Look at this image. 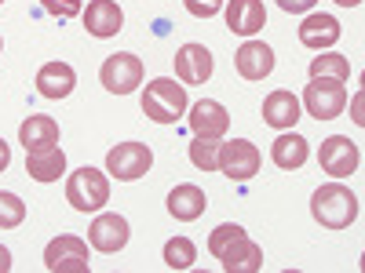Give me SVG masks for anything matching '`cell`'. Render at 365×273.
<instances>
[{"label": "cell", "mask_w": 365, "mask_h": 273, "mask_svg": "<svg viewBox=\"0 0 365 273\" xmlns=\"http://www.w3.org/2000/svg\"><path fill=\"white\" fill-rule=\"evenodd\" d=\"M26 219V204L19 193H8V190H0V230H15L22 226Z\"/></svg>", "instance_id": "cell-27"}, {"label": "cell", "mask_w": 365, "mask_h": 273, "mask_svg": "<svg viewBox=\"0 0 365 273\" xmlns=\"http://www.w3.org/2000/svg\"><path fill=\"white\" fill-rule=\"evenodd\" d=\"M237 237H245V230H241L237 223H223V226H216V230H212V237H208V255H216V259H220Z\"/></svg>", "instance_id": "cell-28"}, {"label": "cell", "mask_w": 365, "mask_h": 273, "mask_svg": "<svg viewBox=\"0 0 365 273\" xmlns=\"http://www.w3.org/2000/svg\"><path fill=\"white\" fill-rule=\"evenodd\" d=\"M66 171V154L58 146L41 149V154H26V175L34 182H55Z\"/></svg>", "instance_id": "cell-23"}, {"label": "cell", "mask_w": 365, "mask_h": 273, "mask_svg": "<svg viewBox=\"0 0 365 273\" xmlns=\"http://www.w3.org/2000/svg\"><path fill=\"white\" fill-rule=\"evenodd\" d=\"M311 77H336L347 84L351 77V63L336 51H318V58H311Z\"/></svg>", "instance_id": "cell-25"}, {"label": "cell", "mask_w": 365, "mask_h": 273, "mask_svg": "<svg viewBox=\"0 0 365 273\" xmlns=\"http://www.w3.org/2000/svg\"><path fill=\"white\" fill-rule=\"evenodd\" d=\"M99 80L110 95H128V91H135L143 84V58H135L132 51L110 55L99 70Z\"/></svg>", "instance_id": "cell-6"}, {"label": "cell", "mask_w": 365, "mask_h": 273, "mask_svg": "<svg viewBox=\"0 0 365 273\" xmlns=\"http://www.w3.org/2000/svg\"><path fill=\"white\" fill-rule=\"evenodd\" d=\"M8 269H11V252L0 245V273H8Z\"/></svg>", "instance_id": "cell-34"}, {"label": "cell", "mask_w": 365, "mask_h": 273, "mask_svg": "<svg viewBox=\"0 0 365 273\" xmlns=\"http://www.w3.org/2000/svg\"><path fill=\"white\" fill-rule=\"evenodd\" d=\"M8 164H11V146L0 139V171H8Z\"/></svg>", "instance_id": "cell-33"}, {"label": "cell", "mask_w": 365, "mask_h": 273, "mask_svg": "<svg viewBox=\"0 0 365 273\" xmlns=\"http://www.w3.org/2000/svg\"><path fill=\"white\" fill-rule=\"evenodd\" d=\"M182 4H187V11H190L194 18H216V15L223 11L227 0H182Z\"/></svg>", "instance_id": "cell-30"}, {"label": "cell", "mask_w": 365, "mask_h": 273, "mask_svg": "<svg viewBox=\"0 0 365 273\" xmlns=\"http://www.w3.org/2000/svg\"><path fill=\"white\" fill-rule=\"evenodd\" d=\"M299 120V99L292 95V91L278 87L270 91V95L263 99V124L274 128V132H292Z\"/></svg>", "instance_id": "cell-16"}, {"label": "cell", "mask_w": 365, "mask_h": 273, "mask_svg": "<svg viewBox=\"0 0 365 273\" xmlns=\"http://www.w3.org/2000/svg\"><path fill=\"white\" fill-rule=\"evenodd\" d=\"M223 11H227V29L237 33V37H256L267 26L263 0H227Z\"/></svg>", "instance_id": "cell-14"}, {"label": "cell", "mask_w": 365, "mask_h": 273, "mask_svg": "<svg viewBox=\"0 0 365 273\" xmlns=\"http://www.w3.org/2000/svg\"><path fill=\"white\" fill-rule=\"evenodd\" d=\"M0 51H4V41H0Z\"/></svg>", "instance_id": "cell-36"}, {"label": "cell", "mask_w": 365, "mask_h": 273, "mask_svg": "<svg viewBox=\"0 0 365 273\" xmlns=\"http://www.w3.org/2000/svg\"><path fill=\"white\" fill-rule=\"evenodd\" d=\"M340 41V22L325 15V11H314L299 22V44L311 48V51H325Z\"/></svg>", "instance_id": "cell-17"}, {"label": "cell", "mask_w": 365, "mask_h": 273, "mask_svg": "<svg viewBox=\"0 0 365 273\" xmlns=\"http://www.w3.org/2000/svg\"><path fill=\"white\" fill-rule=\"evenodd\" d=\"M318 164H322V171L332 175V178H347V175H354L358 164H361V149H358V142H351L347 135H329V139L322 142V149H318Z\"/></svg>", "instance_id": "cell-8"}, {"label": "cell", "mask_w": 365, "mask_h": 273, "mask_svg": "<svg viewBox=\"0 0 365 273\" xmlns=\"http://www.w3.org/2000/svg\"><path fill=\"white\" fill-rule=\"evenodd\" d=\"M44 269L51 273H88L91 262H88V245L73 233H63L55 237L51 245L44 248Z\"/></svg>", "instance_id": "cell-7"}, {"label": "cell", "mask_w": 365, "mask_h": 273, "mask_svg": "<svg viewBox=\"0 0 365 273\" xmlns=\"http://www.w3.org/2000/svg\"><path fill=\"white\" fill-rule=\"evenodd\" d=\"M41 8L48 11V15H55V18H77L81 15V0H41Z\"/></svg>", "instance_id": "cell-29"}, {"label": "cell", "mask_w": 365, "mask_h": 273, "mask_svg": "<svg viewBox=\"0 0 365 273\" xmlns=\"http://www.w3.org/2000/svg\"><path fill=\"white\" fill-rule=\"evenodd\" d=\"M358 197L344 186V182H325V186L314 190L311 197V215L322 230H347L358 219Z\"/></svg>", "instance_id": "cell-1"}, {"label": "cell", "mask_w": 365, "mask_h": 273, "mask_svg": "<svg viewBox=\"0 0 365 273\" xmlns=\"http://www.w3.org/2000/svg\"><path fill=\"white\" fill-rule=\"evenodd\" d=\"M336 4H340V8H358L361 0H336Z\"/></svg>", "instance_id": "cell-35"}, {"label": "cell", "mask_w": 365, "mask_h": 273, "mask_svg": "<svg viewBox=\"0 0 365 273\" xmlns=\"http://www.w3.org/2000/svg\"><path fill=\"white\" fill-rule=\"evenodd\" d=\"M187 124L197 139H223L230 132V113L216 99H201V102L187 106Z\"/></svg>", "instance_id": "cell-11"}, {"label": "cell", "mask_w": 365, "mask_h": 273, "mask_svg": "<svg viewBox=\"0 0 365 273\" xmlns=\"http://www.w3.org/2000/svg\"><path fill=\"white\" fill-rule=\"evenodd\" d=\"M303 106L314 120H332L340 117L347 106V87L336 77H311V84L303 87Z\"/></svg>", "instance_id": "cell-4"}, {"label": "cell", "mask_w": 365, "mask_h": 273, "mask_svg": "<svg viewBox=\"0 0 365 273\" xmlns=\"http://www.w3.org/2000/svg\"><path fill=\"white\" fill-rule=\"evenodd\" d=\"M351 120H354V124H365V117H361V91H358L354 102H351Z\"/></svg>", "instance_id": "cell-32"}, {"label": "cell", "mask_w": 365, "mask_h": 273, "mask_svg": "<svg viewBox=\"0 0 365 273\" xmlns=\"http://www.w3.org/2000/svg\"><path fill=\"white\" fill-rule=\"evenodd\" d=\"M187 87L175 77H158L143 87V113L154 120V124H175V120L187 117Z\"/></svg>", "instance_id": "cell-2"}, {"label": "cell", "mask_w": 365, "mask_h": 273, "mask_svg": "<svg viewBox=\"0 0 365 273\" xmlns=\"http://www.w3.org/2000/svg\"><path fill=\"white\" fill-rule=\"evenodd\" d=\"M128 237H132V226H128L125 215H117V211H103V215H96L88 226V245L103 255H117L128 245Z\"/></svg>", "instance_id": "cell-10"}, {"label": "cell", "mask_w": 365, "mask_h": 273, "mask_svg": "<svg viewBox=\"0 0 365 273\" xmlns=\"http://www.w3.org/2000/svg\"><path fill=\"white\" fill-rule=\"evenodd\" d=\"M234 70H237L241 80H263V77H270L274 73V48L249 37L245 44L237 48V55H234Z\"/></svg>", "instance_id": "cell-12"}, {"label": "cell", "mask_w": 365, "mask_h": 273, "mask_svg": "<svg viewBox=\"0 0 365 273\" xmlns=\"http://www.w3.org/2000/svg\"><path fill=\"white\" fill-rule=\"evenodd\" d=\"M307 157H311V142L303 135H296V132H282L270 146V161L282 171H299L303 164H307Z\"/></svg>", "instance_id": "cell-19"}, {"label": "cell", "mask_w": 365, "mask_h": 273, "mask_svg": "<svg viewBox=\"0 0 365 273\" xmlns=\"http://www.w3.org/2000/svg\"><path fill=\"white\" fill-rule=\"evenodd\" d=\"M175 80L179 84H205L208 77H212V51L205 48V44H182L179 51H175Z\"/></svg>", "instance_id": "cell-13"}, {"label": "cell", "mask_w": 365, "mask_h": 273, "mask_svg": "<svg viewBox=\"0 0 365 273\" xmlns=\"http://www.w3.org/2000/svg\"><path fill=\"white\" fill-rule=\"evenodd\" d=\"M220 139H197L190 142V164L197 171H220Z\"/></svg>", "instance_id": "cell-26"}, {"label": "cell", "mask_w": 365, "mask_h": 273, "mask_svg": "<svg viewBox=\"0 0 365 273\" xmlns=\"http://www.w3.org/2000/svg\"><path fill=\"white\" fill-rule=\"evenodd\" d=\"M259 164H263V157L249 139H234V142L220 146V171L230 182H249L252 175H259Z\"/></svg>", "instance_id": "cell-9"}, {"label": "cell", "mask_w": 365, "mask_h": 273, "mask_svg": "<svg viewBox=\"0 0 365 273\" xmlns=\"http://www.w3.org/2000/svg\"><path fill=\"white\" fill-rule=\"evenodd\" d=\"M220 266L227 273H259L263 269V248L252 237H237L234 245L220 255Z\"/></svg>", "instance_id": "cell-21"}, {"label": "cell", "mask_w": 365, "mask_h": 273, "mask_svg": "<svg viewBox=\"0 0 365 273\" xmlns=\"http://www.w3.org/2000/svg\"><path fill=\"white\" fill-rule=\"evenodd\" d=\"M154 168V149L146 142H120L106 154V175H113L117 182H135Z\"/></svg>", "instance_id": "cell-5"}, {"label": "cell", "mask_w": 365, "mask_h": 273, "mask_svg": "<svg viewBox=\"0 0 365 273\" xmlns=\"http://www.w3.org/2000/svg\"><path fill=\"white\" fill-rule=\"evenodd\" d=\"M81 15H84V29L99 41L117 37L120 26H125V11H120L117 0H91L88 11H81Z\"/></svg>", "instance_id": "cell-15"}, {"label": "cell", "mask_w": 365, "mask_h": 273, "mask_svg": "<svg viewBox=\"0 0 365 273\" xmlns=\"http://www.w3.org/2000/svg\"><path fill=\"white\" fill-rule=\"evenodd\" d=\"M197 262V245L190 237H172L165 245V266L168 269H190Z\"/></svg>", "instance_id": "cell-24"}, {"label": "cell", "mask_w": 365, "mask_h": 273, "mask_svg": "<svg viewBox=\"0 0 365 273\" xmlns=\"http://www.w3.org/2000/svg\"><path fill=\"white\" fill-rule=\"evenodd\" d=\"M77 87V73L70 63H44L37 70V91L44 99H66Z\"/></svg>", "instance_id": "cell-22"}, {"label": "cell", "mask_w": 365, "mask_h": 273, "mask_svg": "<svg viewBox=\"0 0 365 273\" xmlns=\"http://www.w3.org/2000/svg\"><path fill=\"white\" fill-rule=\"evenodd\" d=\"M66 200L88 215V211H103V204H110V178L99 168H77L66 178Z\"/></svg>", "instance_id": "cell-3"}, {"label": "cell", "mask_w": 365, "mask_h": 273, "mask_svg": "<svg viewBox=\"0 0 365 273\" xmlns=\"http://www.w3.org/2000/svg\"><path fill=\"white\" fill-rule=\"evenodd\" d=\"M205 208H208V197L201 186H194V182H179V186L168 193V215L175 223H194L205 215Z\"/></svg>", "instance_id": "cell-18"}, {"label": "cell", "mask_w": 365, "mask_h": 273, "mask_svg": "<svg viewBox=\"0 0 365 273\" xmlns=\"http://www.w3.org/2000/svg\"><path fill=\"white\" fill-rule=\"evenodd\" d=\"M19 142L26 146V154H41V149H51V146H58V124H55L51 117H44V113H34V117L22 120Z\"/></svg>", "instance_id": "cell-20"}, {"label": "cell", "mask_w": 365, "mask_h": 273, "mask_svg": "<svg viewBox=\"0 0 365 273\" xmlns=\"http://www.w3.org/2000/svg\"><path fill=\"white\" fill-rule=\"evenodd\" d=\"M314 4H318V0H278V8L289 11V15H307Z\"/></svg>", "instance_id": "cell-31"}, {"label": "cell", "mask_w": 365, "mask_h": 273, "mask_svg": "<svg viewBox=\"0 0 365 273\" xmlns=\"http://www.w3.org/2000/svg\"><path fill=\"white\" fill-rule=\"evenodd\" d=\"M0 4H4V0H0Z\"/></svg>", "instance_id": "cell-37"}]
</instances>
